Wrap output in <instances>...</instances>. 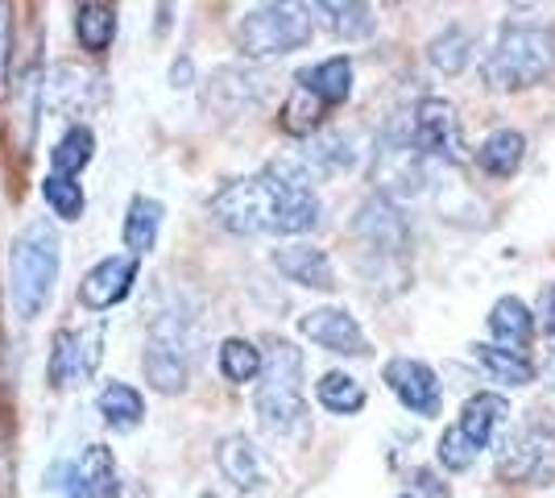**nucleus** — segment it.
Segmentation results:
<instances>
[{
  "label": "nucleus",
  "instance_id": "f257e3e1",
  "mask_svg": "<svg viewBox=\"0 0 555 498\" xmlns=\"http://www.w3.org/2000/svg\"><path fill=\"white\" fill-rule=\"evenodd\" d=\"M311 166L302 158H278L254 179H236L216 191L211 216L241 238L254 233H311L320 225V200L311 195Z\"/></svg>",
  "mask_w": 555,
  "mask_h": 498
},
{
  "label": "nucleus",
  "instance_id": "4be33fe9",
  "mask_svg": "<svg viewBox=\"0 0 555 498\" xmlns=\"http://www.w3.org/2000/svg\"><path fill=\"white\" fill-rule=\"evenodd\" d=\"M75 38H79V47L88 50V54H100V50L113 47L116 38V9L113 4H79L75 9Z\"/></svg>",
  "mask_w": 555,
  "mask_h": 498
},
{
  "label": "nucleus",
  "instance_id": "1a4fd4ad",
  "mask_svg": "<svg viewBox=\"0 0 555 498\" xmlns=\"http://www.w3.org/2000/svg\"><path fill=\"white\" fill-rule=\"evenodd\" d=\"M133 283H138V258H129V254L100 258L79 283V304L88 311H108L120 299H129Z\"/></svg>",
  "mask_w": 555,
  "mask_h": 498
},
{
  "label": "nucleus",
  "instance_id": "7ed1b4c3",
  "mask_svg": "<svg viewBox=\"0 0 555 498\" xmlns=\"http://www.w3.org/2000/svg\"><path fill=\"white\" fill-rule=\"evenodd\" d=\"M481 72L498 92H522L543 84L555 72V34L543 25H506Z\"/></svg>",
  "mask_w": 555,
  "mask_h": 498
},
{
  "label": "nucleus",
  "instance_id": "473e14b6",
  "mask_svg": "<svg viewBox=\"0 0 555 498\" xmlns=\"http://www.w3.org/2000/svg\"><path fill=\"white\" fill-rule=\"evenodd\" d=\"M75 341H79V382H88L100 370V357H104V324L79 329Z\"/></svg>",
  "mask_w": 555,
  "mask_h": 498
},
{
  "label": "nucleus",
  "instance_id": "e433bc0d",
  "mask_svg": "<svg viewBox=\"0 0 555 498\" xmlns=\"http://www.w3.org/2000/svg\"><path fill=\"white\" fill-rule=\"evenodd\" d=\"M418 486H423V490H427L431 498H448V486H440V482H436L431 474H418Z\"/></svg>",
  "mask_w": 555,
  "mask_h": 498
},
{
  "label": "nucleus",
  "instance_id": "f8f14e48",
  "mask_svg": "<svg viewBox=\"0 0 555 498\" xmlns=\"http://www.w3.org/2000/svg\"><path fill=\"white\" fill-rule=\"evenodd\" d=\"M357 238L365 241L373 254H402L406 241H411V229H406V220L390 200L377 195L357 213Z\"/></svg>",
  "mask_w": 555,
  "mask_h": 498
},
{
  "label": "nucleus",
  "instance_id": "5701e85b",
  "mask_svg": "<svg viewBox=\"0 0 555 498\" xmlns=\"http://www.w3.org/2000/svg\"><path fill=\"white\" fill-rule=\"evenodd\" d=\"M92 158H95V133L88 125H70L67 133L54 142V150H50V166H54L59 179H75Z\"/></svg>",
  "mask_w": 555,
  "mask_h": 498
},
{
  "label": "nucleus",
  "instance_id": "2f4dec72",
  "mask_svg": "<svg viewBox=\"0 0 555 498\" xmlns=\"http://www.w3.org/2000/svg\"><path fill=\"white\" fill-rule=\"evenodd\" d=\"M468 59H473V38H468L464 29H448L443 38L431 42V63H436L440 72H448V75L464 72Z\"/></svg>",
  "mask_w": 555,
  "mask_h": 498
},
{
  "label": "nucleus",
  "instance_id": "c9c22d12",
  "mask_svg": "<svg viewBox=\"0 0 555 498\" xmlns=\"http://www.w3.org/2000/svg\"><path fill=\"white\" fill-rule=\"evenodd\" d=\"M4 63H9V9L0 4V75H4Z\"/></svg>",
  "mask_w": 555,
  "mask_h": 498
},
{
  "label": "nucleus",
  "instance_id": "20e7f679",
  "mask_svg": "<svg viewBox=\"0 0 555 498\" xmlns=\"http://www.w3.org/2000/svg\"><path fill=\"white\" fill-rule=\"evenodd\" d=\"M266 382L257 386V424L270 436H291L307 424L302 404V354L291 341H270V354L261 357Z\"/></svg>",
  "mask_w": 555,
  "mask_h": 498
},
{
  "label": "nucleus",
  "instance_id": "ddd939ff",
  "mask_svg": "<svg viewBox=\"0 0 555 498\" xmlns=\"http://www.w3.org/2000/svg\"><path fill=\"white\" fill-rule=\"evenodd\" d=\"M216 461H220V474L229 477L236 490H245V495H254V490H261L270 482V470H266L261 452H257V445L245 432L224 436L220 449H216Z\"/></svg>",
  "mask_w": 555,
  "mask_h": 498
},
{
  "label": "nucleus",
  "instance_id": "dca6fc26",
  "mask_svg": "<svg viewBox=\"0 0 555 498\" xmlns=\"http://www.w3.org/2000/svg\"><path fill=\"white\" fill-rule=\"evenodd\" d=\"M75 477H79V498H120V474L108 445H88L75 465Z\"/></svg>",
  "mask_w": 555,
  "mask_h": 498
},
{
  "label": "nucleus",
  "instance_id": "a878e982",
  "mask_svg": "<svg viewBox=\"0 0 555 498\" xmlns=\"http://www.w3.org/2000/svg\"><path fill=\"white\" fill-rule=\"evenodd\" d=\"M315 13H324L327 17V29L336 34V38H370L377 17H373L370 4H315Z\"/></svg>",
  "mask_w": 555,
  "mask_h": 498
},
{
  "label": "nucleus",
  "instance_id": "c756f323",
  "mask_svg": "<svg viewBox=\"0 0 555 498\" xmlns=\"http://www.w3.org/2000/svg\"><path fill=\"white\" fill-rule=\"evenodd\" d=\"M42 200L50 204V213L63 216V220H79V216H83V191H79L75 179L47 175V179H42Z\"/></svg>",
  "mask_w": 555,
  "mask_h": 498
},
{
  "label": "nucleus",
  "instance_id": "c85d7f7f",
  "mask_svg": "<svg viewBox=\"0 0 555 498\" xmlns=\"http://www.w3.org/2000/svg\"><path fill=\"white\" fill-rule=\"evenodd\" d=\"M50 386L63 391V386H75L79 382V341L75 332H59L54 345H50Z\"/></svg>",
  "mask_w": 555,
  "mask_h": 498
},
{
  "label": "nucleus",
  "instance_id": "aec40b11",
  "mask_svg": "<svg viewBox=\"0 0 555 498\" xmlns=\"http://www.w3.org/2000/svg\"><path fill=\"white\" fill-rule=\"evenodd\" d=\"M95 411H100V420L113 427V432H133L145 420V399H141L129 382H108L100 391V399H95Z\"/></svg>",
  "mask_w": 555,
  "mask_h": 498
},
{
  "label": "nucleus",
  "instance_id": "423d86ee",
  "mask_svg": "<svg viewBox=\"0 0 555 498\" xmlns=\"http://www.w3.org/2000/svg\"><path fill=\"white\" fill-rule=\"evenodd\" d=\"M141 370H145V382L163 395H183L186 379H191V366H186L183 354V324L179 316H166L154 324L150 332V345L141 354Z\"/></svg>",
  "mask_w": 555,
  "mask_h": 498
},
{
  "label": "nucleus",
  "instance_id": "9b49d317",
  "mask_svg": "<svg viewBox=\"0 0 555 498\" xmlns=\"http://www.w3.org/2000/svg\"><path fill=\"white\" fill-rule=\"evenodd\" d=\"M386 382L402 399V407H411L415 416H440V382L431 374V366L411 361V357H393L386 366Z\"/></svg>",
  "mask_w": 555,
  "mask_h": 498
},
{
  "label": "nucleus",
  "instance_id": "a211bd4d",
  "mask_svg": "<svg viewBox=\"0 0 555 498\" xmlns=\"http://www.w3.org/2000/svg\"><path fill=\"white\" fill-rule=\"evenodd\" d=\"M299 88L315 95L324 108H327V104H345L348 92H352V63H348L345 54L324 59L320 67H307V72H299Z\"/></svg>",
  "mask_w": 555,
  "mask_h": 498
},
{
  "label": "nucleus",
  "instance_id": "f3484780",
  "mask_svg": "<svg viewBox=\"0 0 555 498\" xmlns=\"http://www.w3.org/2000/svg\"><path fill=\"white\" fill-rule=\"evenodd\" d=\"M163 216H166V208L158 204V200H150V195H133V200H129L125 229H120V238H125V250H129V258H141V254H150V250L158 245Z\"/></svg>",
  "mask_w": 555,
  "mask_h": 498
},
{
  "label": "nucleus",
  "instance_id": "6e6552de",
  "mask_svg": "<svg viewBox=\"0 0 555 498\" xmlns=\"http://www.w3.org/2000/svg\"><path fill=\"white\" fill-rule=\"evenodd\" d=\"M555 474V436L547 424H527L502 452V477L509 482H547Z\"/></svg>",
  "mask_w": 555,
  "mask_h": 498
},
{
  "label": "nucleus",
  "instance_id": "6ab92c4d",
  "mask_svg": "<svg viewBox=\"0 0 555 498\" xmlns=\"http://www.w3.org/2000/svg\"><path fill=\"white\" fill-rule=\"evenodd\" d=\"M509 416V404L502 399V395H477V399H468L461 411V436L473 445V449L481 452L493 440V427L502 424Z\"/></svg>",
  "mask_w": 555,
  "mask_h": 498
},
{
  "label": "nucleus",
  "instance_id": "bb28decb",
  "mask_svg": "<svg viewBox=\"0 0 555 498\" xmlns=\"http://www.w3.org/2000/svg\"><path fill=\"white\" fill-rule=\"evenodd\" d=\"M220 374L229 382H254L261 374V349L245 336H229L220 345Z\"/></svg>",
  "mask_w": 555,
  "mask_h": 498
},
{
  "label": "nucleus",
  "instance_id": "412c9836",
  "mask_svg": "<svg viewBox=\"0 0 555 498\" xmlns=\"http://www.w3.org/2000/svg\"><path fill=\"white\" fill-rule=\"evenodd\" d=\"M489 329H493V336H498V341H506L509 354H522V349L531 345V336H534V316L527 311V304H522V299L506 295V299H498V304H493V311H489Z\"/></svg>",
  "mask_w": 555,
  "mask_h": 498
},
{
  "label": "nucleus",
  "instance_id": "f03ea898",
  "mask_svg": "<svg viewBox=\"0 0 555 498\" xmlns=\"http://www.w3.org/2000/svg\"><path fill=\"white\" fill-rule=\"evenodd\" d=\"M63 266V241L50 220H29L9 245V295L22 320H38L47 311Z\"/></svg>",
  "mask_w": 555,
  "mask_h": 498
},
{
  "label": "nucleus",
  "instance_id": "58836bf2",
  "mask_svg": "<svg viewBox=\"0 0 555 498\" xmlns=\"http://www.w3.org/2000/svg\"><path fill=\"white\" fill-rule=\"evenodd\" d=\"M402 498H411V495H402Z\"/></svg>",
  "mask_w": 555,
  "mask_h": 498
},
{
  "label": "nucleus",
  "instance_id": "cd10ccee",
  "mask_svg": "<svg viewBox=\"0 0 555 498\" xmlns=\"http://www.w3.org/2000/svg\"><path fill=\"white\" fill-rule=\"evenodd\" d=\"M473 357L486 366L493 379L509 382V386H527L534 379V366L522 354H509V349H498V345H477Z\"/></svg>",
  "mask_w": 555,
  "mask_h": 498
},
{
  "label": "nucleus",
  "instance_id": "7c9ffc66",
  "mask_svg": "<svg viewBox=\"0 0 555 498\" xmlns=\"http://www.w3.org/2000/svg\"><path fill=\"white\" fill-rule=\"evenodd\" d=\"M320 117H324V104L311 92H302V88H295L291 100L282 104V129L286 133H311L320 125Z\"/></svg>",
  "mask_w": 555,
  "mask_h": 498
},
{
  "label": "nucleus",
  "instance_id": "393cba45",
  "mask_svg": "<svg viewBox=\"0 0 555 498\" xmlns=\"http://www.w3.org/2000/svg\"><path fill=\"white\" fill-rule=\"evenodd\" d=\"M315 399L327 411H336V416H357L365 407V386L357 379H348V374H340V370H332V374L315 382Z\"/></svg>",
  "mask_w": 555,
  "mask_h": 498
},
{
  "label": "nucleus",
  "instance_id": "39448f33",
  "mask_svg": "<svg viewBox=\"0 0 555 498\" xmlns=\"http://www.w3.org/2000/svg\"><path fill=\"white\" fill-rule=\"evenodd\" d=\"M307 42H311V9H299V4H266L236 25V47L249 59L291 54Z\"/></svg>",
  "mask_w": 555,
  "mask_h": 498
},
{
  "label": "nucleus",
  "instance_id": "9d476101",
  "mask_svg": "<svg viewBox=\"0 0 555 498\" xmlns=\"http://www.w3.org/2000/svg\"><path fill=\"white\" fill-rule=\"evenodd\" d=\"M299 332L307 341H315L327 354H345V357H365L370 354V341L361 324L348 316L345 308H315L299 320Z\"/></svg>",
  "mask_w": 555,
  "mask_h": 498
},
{
  "label": "nucleus",
  "instance_id": "f704fd0d",
  "mask_svg": "<svg viewBox=\"0 0 555 498\" xmlns=\"http://www.w3.org/2000/svg\"><path fill=\"white\" fill-rule=\"evenodd\" d=\"M539 320H543V332L555 336V283H547L539 291Z\"/></svg>",
  "mask_w": 555,
  "mask_h": 498
},
{
  "label": "nucleus",
  "instance_id": "4468645a",
  "mask_svg": "<svg viewBox=\"0 0 555 498\" xmlns=\"http://www.w3.org/2000/svg\"><path fill=\"white\" fill-rule=\"evenodd\" d=\"M373 175H377V183L386 191H398V195H415L423 188V170H418V150L411 138H402V142H386L377 150V166H373Z\"/></svg>",
  "mask_w": 555,
  "mask_h": 498
},
{
  "label": "nucleus",
  "instance_id": "4c0bfd02",
  "mask_svg": "<svg viewBox=\"0 0 555 498\" xmlns=\"http://www.w3.org/2000/svg\"><path fill=\"white\" fill-rule=\"evenodd\" d=\"M186 84H191V63L179 59V63H175V88H186Z\"/></svg>",
  "mask_w": 555,
  "mask_h": 498
},
{
  "label": "nucleus",
  "instance_id": "0eeeda50",
  "mask_svg": "<svg viewBox=\"0 0 555 498\" xmlns=\"http://www.w3.org/2000/svg\"><path fill=\"white\" fill-rule=\"evenodd\" d=\"M411 133H415L418 154H431V158H448V163H461L464 142H461V120L456 108L440 100V95H423L415 104V120H411Z\"/></svg>",
  "mask_w": 555,
  "mask_h": 498
},
{
  "label": "nucleus",
  "instance_id": "b1692460",
  "mask_svg": "<svg viewBox=\"0 0 555 498\" xmlns=\"http://www.w3.org/2000/svg\"><path fill=\"white\" fill-rule=\"evenodd\" d=\"M522 150H527L522 133L498 129V133H489L486 142H481V150H477V166L489 170L493 179H509V175L522 166Z\"/></svg>",
  "mask_w": 555,
  "mask_h": 498
},
{
  "label": "nucleus",
  "instance_id": "72a5a7b5",
  "mask_svg": "<svg viewBox=\"0 0 555 498\" xmlns=\"http://www.w3.org/2000/svg\"><path fill=\"white\" fill-rule=\"evenodd\" d=\"M440 461H443V470H456V474L477 461V449L464 440L461 427H448V432L440 436Z\"/></svg>",
  "mask_w": 555,
  "mask_h": 498
},
{
  "label": "nucleus",
  "instance_id": "2eb2a0df",
  "mask_svg": "<svg viewBox=\"0 0 555 498\" xmlns=\"http://www.w3.org/2000/svg\"><path fill=\"white\" fill-rule=\"evenodd\" d=\"M274 266L299 286H315V291H332L336 286L332 261L315 245H282V250H274Z\"/></svg>",
  "mask_w": 555,
  "mask_h": 498
}]
</instances>
